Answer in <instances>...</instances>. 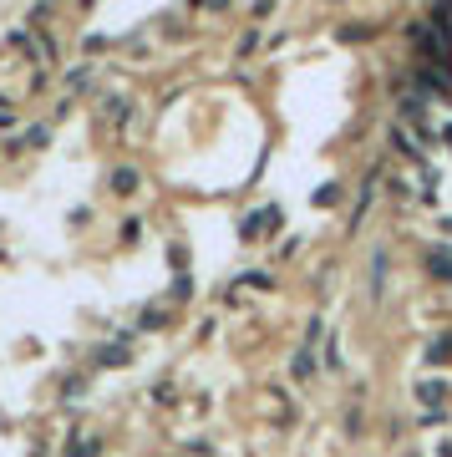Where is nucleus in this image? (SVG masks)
Listing matches in <instances>:
<instances>
[{
    "label": "nucleus",
    "instance_id": "obj_1",
    "mask_svg": "<svg viewBox=\"0 0 452 457\" xmlns=\"http://www.w3.org/2000/svg\"><path fill=\"white\" fill-rule=\"evenodd\" d=\"M112 188H117V193H133V188H138V173H133V168H117V173H112Z\"/></svg>",
    "mask_w": 452,
    "mask_h": 457
}]
</instances>
